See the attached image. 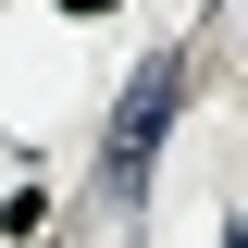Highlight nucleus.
Listing matches in <instances>:
<instances>
[{
  "mask_svg": "<svg viewBox=\"0 0 248 248\" xmlns=\"http://www.w3.org/2000/svg\"><path fill=\"white\" fill-rule=\"evenodd\" d=\"M174 87H186V62H149V75H137V99H124V124H112V186H137V174H149L161 124H174Z\"/></svg>",
  "mask_w": 248,
  "mask_h": 248,
  "instance_id": "obj_1",
  "label": "nucleus"
},
{
  "mask_svg": "<svg viewBox=\"0 0 248 248\" xmlns=\"http://www.w3.org/2000/svg\"><path fill=\"white\" fill-rule=\"evenodd\" d=\"M62 13H112V0H62Z\"/></svg>",
  "mask_w": 248,
  "mask_h": 248,
  "instance_id": "obj_2",
  "label": "nucleus"
}]
</instances>
